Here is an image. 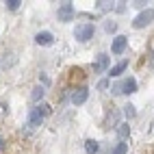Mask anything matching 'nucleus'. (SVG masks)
<instances>
[{
    "mask_svg": "<svg viewBox=\"0 0 154 154\" xmlns=\"http://www.w3.org/2000/svg\"><path fill=\"white\" fill-rule=\"evenodd\" d=\"M109 87V80L104 78V80H100V83H98V89H106Z\"/></svg>",
    "mask_w": 154,
    "mask_h": 154,
    "instance_id": "obj_19",
    "label": "nucleus"
},
{
    "mask_svg": "<svg viewBox=\"0 0 154 154\" xmlns=\"http://www.w3.org/2000/svg\"><path fill=\"white\" fill-rule=\"evenodd\" d=\"M117 135H119V139H126L130 135V126L128 124H119L117 126Z\"/></svg>",
    "mask_w": 154,
    "mask_h": 154,
    "instance_id": "obj_12",
    "label": "nucleus"
},
{
    "mask_svg": "<svg viewBox=\"0 0 154 154\" xmlns=\"http://www.w3.org/2000/svg\"><path fill=\"white\" fill-rule=\"evenodd\" d=\"M106 67H109V57L106 54H100L98 61L94 63V72H96V74H102V72H106Z\"/></svg>",
    "mask_w": 154,
    "mask_h": 154,
    "instance_id": "obj_6",
    "label": "nucleus"
},
{
    "mask_svg": "<svg viewBox=\"0 0 154 154\" xmlns=\"http://www.w3.org/2000/svg\"><path fill=\"white\" fill-rule=\"evenodd\" d=\"M87 98H89V89L87 87H78V89L72 91V102H74V104H85Z\"/></svg>",
    "mask_w": 154,
    "mask_h": 154,
    "instance_id": "obj_5",
    "label": "nucleus"
},
{
    "mask_svg": "<svg viewBox=\"0 0 154 154\" xmlns=\"http://www.w3.org/2000/svg\"><path fill=\"white\" fill-rule=\"evenodd\" d=\"M115 28H117V24H115V22H106V24H104V30H106V33H113Z\"/></svg>",
    "mask_w": 154,
    "mask_h": 154,
    "instance_id": "obj_18",
    "label": "nucleus"
},
{
    "mask_svg": "<svg viewBox=\"0 0 154 154\" xmlns=\"http://www.w3.org/2000/svg\"><path fill=\"white\" fill-rule=\"evenodd\" d=\"M113 94H115V96H119V94H122V83H117L115 87H113Z\"/></svg>",
    "mask_w": 154,
    "mask_h": 154,
    "instance_id": "obj_20",
    "label": "nucleus"
},
{
    "mask_svg": "<svg viewBox=\"0 0 154 154\" xmlns=\"http://www.w3.org/2000/svg\"><path fill=\"white\" fill-rule=\"evenodd\" d=\"M20 5H22L20 0H7V9H9V11H17Z\"/></svg>",
    "mask_w": 154,
    "mask_h": 154,
    "instance_id": "obj_17",
    "label": "nucleus"
},
{
    "mask_svg": "<svg viewBox=\"0 0 154 154\" xmlns=\"http://www.w3.org/2000/svg\"><path fill=\"white\" fill-rule=\"evenodd\" d=\"M85 150H87V154H96V152L100 150V146H98V141L87 139V141H85Z\"/></svg>",
    "mask_w": 154,
    "mask_h": 154,
    "instance_id": "obj_11",
    "label": "nucleus"
},
{
    "mask_svg": "<svg viewBox=\"0 0 154 154\" xmlns=\"http://www.w3.org/2000/svg\"><path fill=\"white\" fill-rule=\"evenodd\" d=\"M74 37H76V42H89V39L94 37V24H91V22L76 24V28H74Z\"/></svg>",
    "mask_w": 154,
    "mask_h": 154,
    "instance_id": "obj_1",
    "label": "nucleus"
},
{
    "mask_svg": "<svg viewBox=\"0 0 154 154\" xmlns=\"http://www.w3.org/2000/svg\"><path fill=\"white\" fill-rule=\"evenodd\" d=\"M44 94H46L44 87H35V89H33V94H30V98H33V102H39V100L44 98Z\"/></svg>",
    "mask_w": 154,
    "mask_h": 154,
    "instance_id": "obj_13",
    "label": "nucleus"
},
{
    "mask_svg": "<svg viewBox=\"0 0 154 154\" xmlns=\"http://www.w3.org/2000/svg\"><path fill=\"white\" fill-rule=\"evenodd\" d=\"M59 22H72L74 20V15H76V11H74V7H72V2H63L59 7Z\"/></svg>",
    "mask_w": 154,
    "mask_h": 154,
    "instance_id": "obj_3",
    "label": "nucleus"
},
{
    "mask_svg": "<svg viewBox=\"0 0 154 154\" xmlns=\"http://www.w3.org/2000/svg\"><path fill=\"white\" fill-rule=\"evenodd\" d=\"M124 115H126L128 119H132V117L137 115V111H135V106H132V104H126V106H124Z\"/></svg>",
    "mask_w": 154,
    "mask_h": 154,
    "instance_id": "obj_15",
    "label": "nucleus"
},
{
    "mask_svg": "<svg viewBox=\"0 0 154 154\" xmlns=\"http://www.w3.org/2000/svg\"><path fill=\"white\" fill-rule=\"evenodd\" d=\"M126 152H128V143H117L111 154H126Z\"/></svg>",
    "mask_w": 154,
    "mask_h": 154,
    "instance_id": "obj_14",
    "label": "nucleus"
},
{
    "mask_svg": "<svg viewBox=\"0 0 154 154\" xmlns=\"http://www.w3.org/2000/svg\"><path fill=\"white\" fill-rule=\"evenodd\" d=\"M35 42H37L39 46H50V44L54 42V37H52V33L44 30V33H37V35H35Z\"/></svg>",
    "mask_w": 154,
    "mask_h": 154,
    "instance_id": "obj_7",
    "label": "nucleus"
},
{
    "mask_svg": "<svg viewBox=\"0 0 154 154\" xmlns=\"http://www.w3.org/2000/svg\"><path fill=\"white\" fill-rule=\"evenodd\" d=\"M152 20H154V9H146V11H141L135 17L132 26H135V28H146L148 24H152Z\"/></svg>",
    "mask_w": 154,
    "mask_h": 154,
    "instance_id": "obj_2",
    "label": "nucleus"
},
{
    "mask_svg": "<svg viewBox=\"0 0 154 154\" xmlns=\"http://www.w3.org/2000/svg\"><path fill=\"white\" fill-rule=\"evenodd\" d=\"M137 91V80L135 78H126L122 83V94H135Z\"/></svg>",
    "mask_w": 154,
    "mask_h": 154,
    "instance_id": "obj_8",
    "label": "nucleus"
},
{
    "mask_svg": "<svg viewBox=\"0 0 154 154\" xmlns=\"http://www.w3.org/2000/svg\"><path fill=\"white\" fill-rule=\"evenodd\" d=\"M37 113L42 117H46V115H50V106L48 104H37Z\"/></svg>",
    "mask_w": 154,
    "mask_h": 154,
    "instance_id": "obj_16",
    "label": "nucleus"
},
{
    "mask_svg": "<svg viewBox=\"0 0 154 154\" xmlns=\"http://www.w3.org/2000/svg\"><path fill=\"white\" fill-rule=\"evenodd\" d=\"M126 67H128V61H119L117 65H113V67H111L109 76H119V74H122V72H124Z\"/></svg>",
    "mask_w": 154,
    "mask_h": 154,
    "instance_id": "obj_10",
    "label": "nucleus"
},
{
    "mask_svg": "<svg viewBox=\"0 0 154 154\" xmlns=\"http://www.w3.org/2000/svg\"><path fill=\"white\" fill-rule=\"evenodd\" d=\"M126 44H128V37L117 35L115 39H113V44H111V52H113V54H122V52L126 50Z\"/></svg>",
    "mask_w": 154,
    "mask_h": 154,
    "instance_id": "obj_4",
    "label": "nucleus"
},
{
    "mask_svg": "<svg viewBox=\"0 0 154 154\" xmlns=\"http://www.w3.org/2000/svg\"><path fill=\"white\" fill-rule=\"evenodd\" d=\"M39 80H42V83H44V85H50V78H48L46 74H42V76H39Z\"/></svg>",
    "mask_w": 154,
    "mask_h": 154,
    "instance_id": "obj_21",
    "label": "nucleus"
},
{
    "mask_svg": "<svg viewBox=\"0 0 154 154\" xmlns=\"http://www.w3.org/2000/svg\"><path fill=\"white\" fill-rule=\"evenodd\" d=\"M42 119H44V117L37 113V109H33V111H30V115H28V126H30V128L42 126Z\"/></svg>",
    "mask_w": 154,
    "mask_h": 154,
    "instance_id": "obj_9",
    "label": "nucleus"
}]
</instances>
